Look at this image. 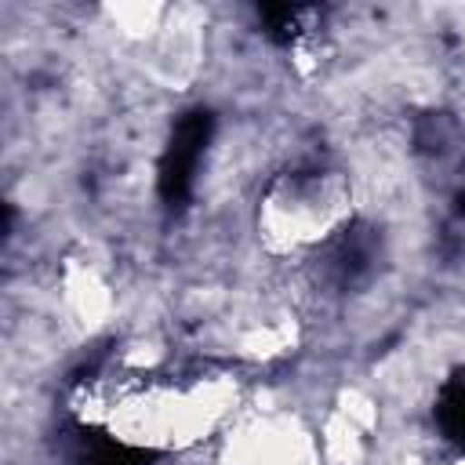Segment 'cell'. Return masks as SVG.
<instances>
[{"instance_id": "obj_1", "label": "cell", "mask_w": 465, "mask_h": 465, "mask_svg": "<svg viewBox=\"0 0 465 465\" xmlns=\"http://www.w3.org/2000/svg\"><path fill=\"white\" fill-rule=\"evenodd\" d=\"M211 113L196 109V113H185L174 131H171V142L163 149V160H160V193L167 203H182L193 189V178H196V167L203 160V149L211 142Z\"/></svg>"}, {"instance_id": "obj_3", "label": "cell", "mask_w": 465, "mask_h": 465, "mask_svg": "<svg viewBox=\"0 0 465 465\" xmlns=\"http://www.w3.org/2000/svg\"><path fill=\"white\" fill-rule=\"evenodd\" d=\"M436 421L443 429V436L458 447H465V371L447 378V385L440 389L436 400Z\"/></svg>"}, {"instance_id": "obj_2", "label": "cell", "mask_w": 465, "mask_h": 465, "mask_svg": "<svg viewBox=\"0 0 465 465\" xmlns=\"http://www.w3.org/2000/svg\"><path fill=\"white\" fill-rule=\"evenodd\" d=\"M374 262V240L367 236V229H338L331 240L320 243V272L323 280L338 283V287H349L356 283Z\"/></svg>"}]
</instances>
